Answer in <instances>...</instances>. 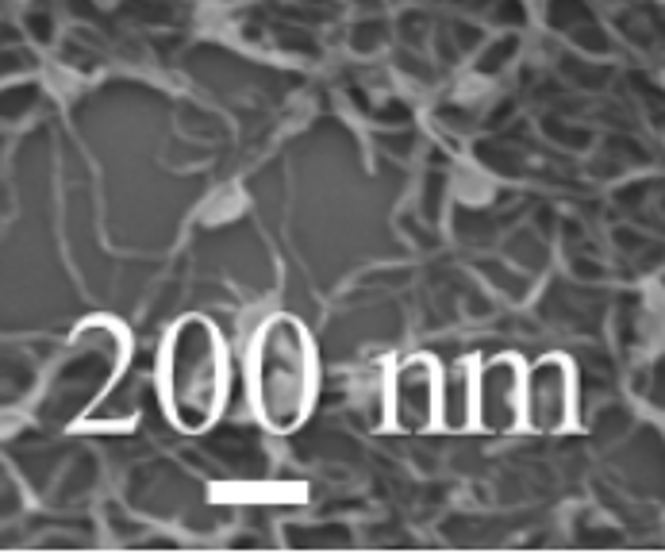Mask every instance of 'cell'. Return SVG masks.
<instances>
[{
	"label": "cell",
	"instance_id": "cell-13",
	"mask_svg": "<svg viewBox=\"0 0 665 554\" xmlns=\"http://www.w3.org/2000/svg\"><path fill=\"white\" fill-rule=\"evenodd\" d=\"M35 104H39V89H35V85H16V89L4 97V120L16 124L27 108H35Z\"/></svg>",
	"mask_w": 665,
	"mask_h": 554
},
{
	"label": "cell",
	"instance_id": "cell-7",
	"mask_svg": "<svg viewBox=\"0 0 665 554\" xmlns=\"http://www.w3.org/2000/svg\"><path fill=\"white\" fill-rule=\"evenodd\" d=\"M477 370L469 358L443 370V397H439V428L446 435H466L477 428Z\"/></svg>",
	"mask_w": 665,
	"mask_h": 554
},
{
	"label": "cell",
	"instance_id": "cell-5",
	"mask_svg": "<svg viewBox=\"0 0 665 554\" xmlns=\"http://www.w3.org/2000/svg\"><path fill=\"white\" fill-rule=\"evenodd\" d=\"M527 428V366L519 354H493L477 370V431L512 439Z\"/></svg>",
	"mask_w": 665,
	"mask_h": 554
},
{
	"label": "cell",
	"instance_id": "cell-1",
	"mask_svg": "<svg viewBox=\"0 0 665 554\" xmlns=\"http://www.w3.org/2000/svg\"><path fill=\"white\" fill-rule=\"evenodd\" d=\"M320 397V358L308 328L277 312L254 331L250 347V401L262 428L273 435H293L304 428Z\"/></svg>",
	"mask_w": 665,
	"mask_h": 554
},
{
	"label": "cell",
	"instance_id": "cell-4",
	"mask_svg": "<svg viewBox=\"0 0 665 554\" xmlns=\"http://www.w3.org/2000/svg\"><path fill=\"white\" fill-rule=\"evenodd\" d=\"M439 397H443V366L431 354H408L396 362L385 389L389 424L408 439H423L439 428Z\"/></svg>",
	"mask_w": 665,
	"mask_h": 554
},
{
	"label": "cell",
	"instance_id": "cell-2",
	"mask_svg": "<svg viewBox=\"0 0 665 554\" xmlns=\"http://www.w3.org/2000/svg\"><path fill=\"white\" fill-rule=\"evenodd\" d=\"M162 404L177 431L204 435L220 424L227 404V339L208 316L177 320L162 347Z\"/></svg>",
	"mask_w": 665,
	"mask_h": 554
},
{
	"label": "cell",
	"instance_id": "cell-17",
	"mask_svg": "<svg viewBox=\"0 0 665 554\" xmlns=\"http://www.w3.org/2000/svg\"><path fill=\"white\" fill-rule=\"evenodd\" d=\"M493 20H500V24H512V20L523 24V8H519V0H504V8L496 12Z\"/></svg>",
	"mask_w": 665,
	"mask_h": 554
},
{
	"label": "cell",
	"instance_id": "cell-10",
	"mask_svg": "<svg viewBox=\"0 0 665 554\" xmlns=\"http://www.w3.org/2000/svg\"><path fill=\"white\" fill-rule=\"evenodd\" d=\"M100 462L93 458V454H77L74 466H66V474H62V497L66 501H81V497H89L93 489H97V470Z\"/></svg>",
	"mask_w": 665,
	"mask_h": 554
},
{
	"label": "cell",
	"instance_id": "cell-8",
	"mask_svg": "<svg viewBox=\"0 0 665 554\" xmlns=\"http://www.w3.org/2000/svg\"><path fill=\"white\" fill-rule=\"evenodd\" d=\"M139 404H143V378H139L135 370H124V374H120V378L112 381L97 401H93V408L81 416V428L124 431L135 424Z\"/></svg>",
	"mask_w": 665,
	"mask_h": 554
},
{
	"label": "cell",
	"instance_id": "cell-12",
	"mask_svg": "<svg viewBox=\"0 0 665 554\" xmlns=\"http://www.w3.org/2000/svg\"><path fill=\"white\" fill-rule=\"evenodd\" d=\"M385 35H389V27L381 24V20H362V24L354 27V35H350V47L358 54H373L385 47Z\"/></svg>",
	"mask_w": 665,
	"mask_h": 554
},
{
	"label": "cell",
	"instance_id": "cell-11",
	"mask_svg": "<svg viewBox=\"0 0 665 554\" xmlns=\"http://www.w3.org/2000/svg\"><path fill=\"white\" fill-rule=\"evenodd\" d=\"M516 54H519L516 35H496V43H489V47L481 51V58H477V74H500Z\"/></svg>",
	"mask_w": 665,
	"mask_h": 554
},
{
	"label": "cell",
	"instance_id": "cell-15",
	"mask_svg": "<svg viewBox=\"0 0 665 554\" xmlns=\"http://www.w3.org/2000/svg\"><path fill=\"white\" fill-rule=\"evenodd\" d=\"M31 62H35V58H27V51H20L16 43H8V51H4V70H8V74L31 70Z\"/></svg>",
	"mask_w": 665,
	"mask_h": 554
},
{
	"label": "cell",
	"instance_id": "cell-14",
	"mask_svg": "<svg viewBox=\"0 0 665 554\" xmlns=\"http://www.w3.org/2000/svg\"><path fill=\"white\" fill-rule=\"evenodd\" d=\"M27 31H31V39H39V43H50L54 39V20H50L43 8H35V12H27Z\"/></svg>",
	"mask_w": 665,
	"mask_h": 554
},
{
	"label": "cell",
	"instance_id": "cell-6",
	"mask_svg": "<svg viewBox=\"0 0 665 554\" xmlns=\"http://www.w3.org/2000/svg\"><path fill=\"white\" fill-rule=\"evenodd\" d=\"M577 378L562 354H546L527 370V431L562 435L573 424Z\"/></svg>",
	"mask_w": 665,
	"mask_h": 554
},
{
	"label": "cell",
	"instance_id": "cell-9",
	"mask_svg": "<svg viewBox=\"0 0 665 554\" xmlns=\"http://www.w3.org/2000/svg\"><path fill=\"white\" fill-rule=\"evenodd\" d=\"M39 389V362L20 347H8L4 354V401L20 404Z\"/></svg>",
	"mask_w": 665,
	"mask_h": 554
},
{
	"label": "cell",
	"instance_id": "cell-16",
	"mask_svg": "<svg viewBox=\"0 0 665 554\" xmlns=\"http://www.w3.org/2000/svg\"><path fill=\"white\" fill-rule=\"evenodd\" d=\"M20 504H24V497H20V485H16V478L8 474V478H4V516H16V512H20Z\"/></svg>",
	"mask_w": 665,
	"mask_h": 554
},
{
	"label": "cell",
	"instance_id": "cell-3",
	"mask_svg": "<svg viewBox=\"0 0 665 554\" xmlns=\"http://www.w3.org/2000/svg\"><path fill=\"white\" fill-rule=\"evenodd\" d=\"M131 339L116 320H85L66 343L35 404L39 428H66L81 420L100 393L124 374Z\"/></svg>",
	"mask_w": 665,
	"mask_h": 554
}]
</instances>
